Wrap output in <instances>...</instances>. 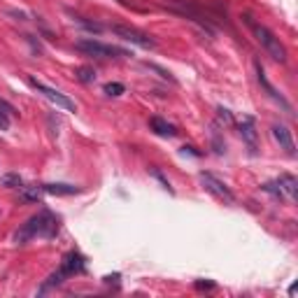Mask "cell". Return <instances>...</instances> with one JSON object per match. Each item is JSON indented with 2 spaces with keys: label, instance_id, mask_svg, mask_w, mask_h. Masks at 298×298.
<instances>
[{
  "label": "cell",
  "instance_id": "6da1fadb",
  "mask_svg": "<svg viewBox=\"0 0 298 298\" xmlns=\"http://www.w3.org/2000/svg\"><path fill=\"white\" fill-rule=\"evenodd\" d=\"M56 235H58V217L52 214L49 210H42V212L33 214L31 219L14 233V242L23 245L33 238H56Z\"/></svg>",
  "mask_w": 298,
  "mask_h": 298
},
{
  "label": "cell",
  "instance_id": "7a4b0ae2",
  "mask_svg": "<svg viewBox=\"0 0 298 298\" xmlns=\"http://www.w3.org/2000/svg\"><path fill=\"white\" fill-rule=\"evenodd\" d=\"M242 19H245L247 26L252 28V33H254V37H256V42H259L261 47H263V49H266L268 56H273V58H275V61H279V63H287V47L279 42V37H277L275 33L270 31L268 26H263V23L254 21L249 14H245Z\"/></svg>",
  "mask_w": 298,
  "mask_h": 298
},
{
  "label": "cell",
  "instance_id": "3957f363",
  "mask_svg": "<svg viewBox=\"0 0 298 298\" xmlns=\"http://www.w3.org/2000/svg\"><path fill=\"white\" fill-rule=\"evenodd\" d=\"M74 49L89 54V56H100V58H119V56H128L126 49L114 47V44L98 42V40H79V42H74Z\"/></svg>",
  "mask_w": 298,
  "mask_h": 298
},
{
  "label": "cell",
  "instance_id": "277c9868",
  "mask_svg": "<svg viewBox=\"0 0 298 298\" xmlns=\"http://www.w3.org/2000/svg\"><path fill=\"white\" fill-rule=\"evenodd\" d=\"M28 84L37 91V93H42L44 98H49L56 107H61V110H65V112H77V105H74L70 98L65 96V93H61L58 89H54V86H47L42 84V82H37L35 77H28Z\"/></svg>",
  "mask_w": 298,
  "mask_h": 298
},
{
  "label": "cell",
  "instance_id": "5b68a950",
  "mask_svg": "<svg viewBox=\"0 0 298 298\" xmlns=\"http://www.w3.org/2000/svg\"><path fill=\"white\" fill-rule=\"evenodd\" d=\"M201 184L205 186V191H210L214 198H219L224 203H235L233 191L224 184L222 180H217L212 172H201Z\"/></svg>",
  "mask_w": 298,
  "mask_h": 298
},
{
  "label": "cell",
  "instance_id": "8992f818",
  "mask_svg": "<svg viewBox=\"0 0 298 298\" xmlns=\"http://www.w3.org/2000/svg\"><path fill=\"white\" fill-rule=\"evenodd\" d=\"M110 31L117 33L119 37H124V40H128V42L142 47V49H154V47H156V40H154L151 35L140 33V31H135V28H128V26H110Z\"/></svg>",
  "mask_w": 298,
  "mask_h": 298
},
{
  "label": "cell",
  "instance_id": "52a82bcc",
  "mask_svg": "<svg viewBox=\"0 0 298 298\" xmlns=\"http://www.w3.org/2000/svg\"><path fill=\"white\" fill-rule=\"evenodd\" d=\"M254 68H256V79H259V84H261V86H263V89L268 91V96L273 98L275 103H279V105L284 107V112H289V114H294V107H291V103H289L287 98L282 96V91H277L275 86L270 84V79L266 77V70H263V65H261L259 61H256Z\"/></svg>",
  "mask_w": 298,
  "mask_h": 298
},
{
  "label": "cell",
  "instance_id": "ba28073f",
  "mask_svg": "<svg viewBox=\"0 0 298 298\" xmlns=\"http://www.w3.org/2000/svg\"><path fill=\"white\" fill-rule=\"evenodd\" d=\"M84 268H86L84 256L79 254V252H70V254L63 256V261H61V268H58V270H61L65 277H70V275H79V273H84Z\"/></svg>",
  "mask_w": 298,
  "mask_h": 298
},
{
  "label": "cell",
  "instance_id": "9c48e42d",
  "mask_svg": "<svg viewBox=\"0 0 298 298\" xmlns=\"http://www.w3.org/2000/svg\"><path fill=\"white\" fill-rule=\"evenodd\" d=\"M273 135H275V140L279 142V149H284L289 156H296V142H294V135H291V130H289L284 124H275V126H273Z\"/></svg>",
  "mask_w": 298,
  "mask_h": 298
},
{
  "label": "cell",
  "instance_id": "30bf717a",
  "mask_svg": "<svg viewBox=\"0 0 298 298\" xmlns=\"http://www.w3.org/2000/svg\"><path fill=\"white\" fill-rule=\"evenodd\" d=\"M277 184H279V189H282V193H284V198H287V201H291V203L296 201V196H298V180L294 177V175H289V172L279 175Z\"/></svg>",
  "mask_w": 298,
  "mask_h": 298
},
{
  "label": "cell",
  "instance_id": "8fae6325",
  "mask_svg": "<svg viewBox=\"0 0 298 298\" xmlns=\"http://www.w3.org/2000/svg\"><path fill=\"white\" fill-rule=\"evenodd\" d=\"M240 135H242V140L249 145V149L256 151V126H254V119L252 117L242 119V124H240Z\"/></svg>",
  "mask_w": 298,
  "mask_h": 298
},
{
  "label": "cell",
  "instance_id": "7c38bea8",
  "mask_svg": "<svg viewBox=\"0 0 298 298\" xmlns=\"http://www.w3.org/2000/svg\"><path fill=\"white\" fill-rule=\"evenodd\" d=\"M149 128H151L154 133L163 135V138H175V135H177L175 126H172V124H168L166 119H161V117H151V119H149Z\"/></svg>",
  "mask_w": 298,
  "mask_h": 298
},
{
  "label": "cell",
  "instance_id": "4fadbf2b",
  "mask_svg": "<svg viewBox=\"0 0 298 298\" xmlns=\"http://www.w3.org/2000/svg\"><path fill=\"white\" fill-rule=\"evenodd\" d=\"M44 193H52V196H73V193H79V186H73V184H42Z\"/></svg>",
  "mask_w": 298,
  "mask_h": 298
},
{
  "label": "cell",
  "instance_id": "5bb4252c",
  "mask_svg": "<svg viewBox=\"0 0 298 298\" xmlns=\"http://www.w3.org/2000/svg\"><path fill=\"white\" fill-rule=\"evenodd\" d=\"M74 77H77L79 82H84V84H91V82L96 79V73H93V68L82 65V68H77V70H74Z\"/></svg>",
  "mask_w": 298,
  "mask_h": 298
},
{
  "label": "cell",
  "instance_id": "9a60e30c",
  "mask_svg": "<svg viewBox=\"0 0 298 298\" xmlns=\"http://www.w3.org/2000/svg\"><path fill=\"white\" fill-rule=\"evenodd\" d=\"M0 184H2V186H10V189H21L23 180L19 177V175H14V172H7V175L0 177Z\"/></svg>",
  "mask_w": 298,
  "mask_h": 298
},
{
  "label": "cell",
  "instance_id": "2e32d148",
  "mask_svg": "<svg viewBox=\"0 0 298 298\" xmlns=\"http://www.w3.org/2000/svg\"><path fill=\"white\" fill-rule=\"evenodd\" d=\"M42 186L37 189V186H33V189H28V186H21V198L23 201H33V203H37L40 198H42Z\"/></svg>",
  "mask_w": 298,
  "mask_h": 298
},
{
  "label": "cell",
  "instance_id": "e0dca14e",
  "mask_svg": "<svg viewBox=\"0 0 298 298\" xmlns=\"http://www.w3.org/2000/svg\"><path fill=\"white\" fill-rule=\"evenodd\" d=\"M74 21L79 23L82 28H86V31H93V33H100V31H105V26H100V23H96V21H86L84 17H74Z\"/></svg>",
  "mask_w": 298,
  "mask_h": 298
},
{
  "label": "cell",
  "instance_id": "ac0fdd59",
  "mask_svg": "<svg viewBox=\"0 0 298 298\" xmlns=\"http://www.w3.org/2000/svg\"><path fill=\"white\" fill-rule=\"evenodd\" d=\"M261 189H263V191H268L270 196L279 198V201H284V193H282V189H279V184H277V182H266Z\"/></svg>",
  "mask_w": 298,
  "mask_h": 298
},
{
  "label": "cell",
  "instance_id": "d6986e66",
  "mask_svg": "<svg viewBox=\"0 0 298 298\" xmlns=\"http://www.w3.org/2000/svg\"><path fill=\"white\" fill-rule=\"evenodd\" d=\"M126 91V86L119 84V82H110V84H105V93L107 96H121Z\"/></svg>",
  "mask_w": 298,
  "mask_h": 298
},
{
  "label": "cell",
  "instance_id": "ffe728a7",
  "mask_svg": "<svg viewBox=\"0 0 298 298\" xmlns=\"http://www.w3.org/2000/svg\"><path fill=\"white\" fill-rule=\"evenodd\" d=\"M151 175H154V177H156V180L161 182V184H163V189H168V191L172 193V186H170V182L166 180V177H163V172L161 170H156V168H154V170H151Z\"/></svg>",
  "mask_w": 298,
  "mask_h": 298
},
{
  "label": "cell",
  "instance_id": "44dd1931",
  "mask_svg": "<svg viewBox=\"0 0 298 298\" xmlns=\"http://www.w3.org/2000/svg\"><path fill=\"white\" fill-rule=\"evenodd\" d=\"M149 68H151V70H156V73L161 74V77H163V79H170V82H175V77H172L170 73H168V70H163V68H159V65H154V63H147Z\"/></svg>",
  "mask_w": 298,
  "mask_h": 298
},
{
  "label": "cell",
  "instance_id": "7402d4cb",
  "mask_svg": "<svg viewBox=\"0 0 298 298\" xmlns=\"http://www.w3.org/2000/svg\"><path fill=\"white\" fill-rule=\"evenodd\" d=\"M217 112H219V119H222V121H226V124H233V114H231L228 110H224V107H219Z\"/></svg>",
  "mask_w": 298,
  "mask_h": 298
},
{
  "label": "cell",
  "instance_id": "603a6c76",
  "mask_svg": "<svg viewBox=\"0 0 298 298\" xmlns=\"http://www.w3.org/2000/svg\"><path fill=\"white\" fill-rule=\"evenodd\" d=\"M196 289H214V282H196Z\"/></svg>",
  "mask_w": 298,
  "mask_h": 298
}]
</instances>
